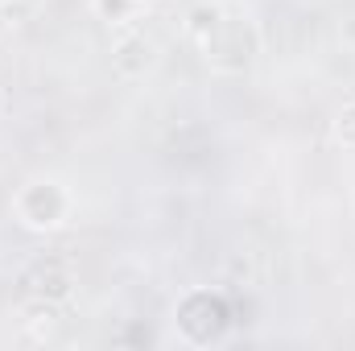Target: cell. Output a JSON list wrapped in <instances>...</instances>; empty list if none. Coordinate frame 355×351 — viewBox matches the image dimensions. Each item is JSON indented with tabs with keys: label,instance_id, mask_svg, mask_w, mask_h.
<instances>
[{
	"label": "cell",
	"instance_id": "obj_1",
	"mask_svg": "<svg viewBox=\"0 0 355 351\" xmlns=\"http://www.w3.org/2000/svg\"><path fill=\"white\" fill-rule=\"evenodd\" d=\"M178 327L190 343H219L232 327V306L211 289H194L178 306Z\"/></svg>",
	"mask_w": 355,
	"mask_h": 351
},
{
	"label": "cell",
	"instance_id": "obj_2",
	"mask_svg": "<svg viewBox=\"0 0 355 351\" xmlns=\"http://www.w3.org/2000/svg\"><path fill=\"white\" fill-rule=\"evenodd\" d=\"M198 46L207 50V62H215L219 71H244V67H252V58H257V29H252L248 21L223 12L219 25H215Z\"/></svg>",
	"mask_w": 355,
	"mask_h": 351
},
{
	"label": "cell",
	"instance_id": "obj_3",
	"mask_svg": "<svg viewBox=\"0 0 355 351\" xmlns=\"http://www.w3.org/2000/svg\"><path fill=\"white\" fill-rule=\"evenodd\" d=\"M21 285H25V293L33 302H62L71 293V285H75V273H71V264L62 257H37L25 268Z\"/></svg>",
	"mask_w": 355,
	"mask_h": 351
},
{
	"label": "cell",
	"instance_id": "obj_4",
	"mask_svg": "<svg viewBox=\"0 0 355 351\" xmlns=\"http://www.w3.org/2000/svg\"><path fill=\"white\" fill-rule=\"evenodd\" d=\"M17 215L29 228H54L67 215V194L54 182H33V186H25L17 194Z\"/></svg>",
	"mask_w": 355,
	"mask_h": 351
},
{
	"label": "cell",
	"instance_id": "obj_5",
	"mask_svg": "<svg viewBox=\"0 0 355 351\" xmlns=\"http://www.w3.org/2000/svg\"><path fill=\"white\" fill-rule=\"evenodd\" d=\"M153 62H157V46H153V37H145V33H128V37H120L116 54H112V67H116V75H124V79H141V75H149Z\"/></svg>",
	"mask_w": 355,
	"mask_h": 351
},
{
	"label": "cell",
	"instance_id": "obj_6",
	"mask_svg": "<svg viewBox=\"0 0 355 351\" xmlns=\"http://www.w3.org/2000/svg\"><path fill=\"white\" fill-rule=\"evenodd\" d=\"M219 17H223V8H219V4H198V8H190V37H194V42H202V37L219 25Z\"/></svg>",
	"mask_w": 355,
	"mask_h": 351
},
{
	"label": "cell",
	"instance_id": "obj_7",
	"mask_svg": "<svg viewBox=\"0 0 355 351\" xmlns=\"http://www.w3.org/2000/svg\"><path fill=\"white\" fill-rule=\"evenodd\" d=\"M335 137H339L343 149H355V103H347V108L339 112V120H335Z\"/></svg>",
	"mask_w": 355,
	"mask_h": 351
},
{
	"label": "cell",
	"instance_id": "obj_8",
	"mask_svg": "<svg viewBox=\"0 0 355 351\" xmlns=\"http://www.w3.org/2000/svg\"><path fill=\"white\" fill-rule=\"evenodd\" d=\"M103 21H128V12L137 8V0H95Z\"/></svg>",
	"mask_w": 355,
	"mask_h": 351
},
{
	"label": "cell",
	"instance_id": "obj_9",
	"mask_svg": "<svg viewBox=\"0 0 355 351\" xmlns=\"http://www.w3.org/2000/svg\"><path fill=\"white\" fill-rule=\"evenodd\" d=\"M137 4H145V0H137Z\"/></svg>",
	"mask_w": 355,
	"mask_h": 351
}]
</instances>
